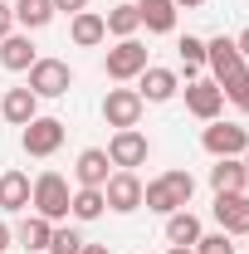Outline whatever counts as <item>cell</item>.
<instances>
[{"instance_id":"6da1fadb","label":"cell","mask_w":249,"mask_h":254,"mask_svg":"<svg viewBox=\"0 0 249 254\" xmlns=\"http://www.w3.org/2000/svg\"><path fill=\"white\" fill-rule=\"evenodd\" d=\"M190 195H195V176L190 171H161L156 181L142 186V205L152 215H176V210L190 205Z\"/></svg>"},{"instance_id":"7a4b0ae2","label":"cell","mask_w":249,"mask_h":254,"mask_svg":"<svg viewBox=\"0 0 249 254\" xmlns=\"http://www.w3.org/2000/svg\"><path fill=\"white\" fill-rule=\"evenodd\" d=\"M68 200H73V190H68V181H63L59 171L34 176V190H30L34 215H44L49 225H59V220H68Z\"/></svg>"},{"instance_id":"3957f363","label":"cell","mask_w":249,"mask_h":254,"mask_svg":"<svg viewBox=\"0 0 249 254\" xmlns=\"http://www.w3.org/2000/svg\"><path fill=\"white\" fill-rule=\"evenodd\" d=\"M205 64H210V78L220 83V93H225L240 73H249V68H245V54H240V49H235V39H225V34L205 39Z\"/></svg>"},{"instance_id":"277c9868","label":"cell","mask_w":249,"mask_h":254,"mask_svg":"<svg viewBox=\"0 0 249 254\" xmlns=\"http://www.w3.org/2000/svg\"><path fill=\"white\" fill-rule=\"evenodd\" d=\"M34 98H63L73 88V68L63 59H34L30 64V83H25Z\"/></svg>"},{"instance_id":"5b68a950","label":"cell","mask_w":249,"mask_h":254,"mask_svg":"<svg viewBox=\"0 0 249 254\" xmlns=\"http://www.w3.org/2000/svg\"><path fill=\"white\" fill-rule=\"evenodd\" d=\"M103 68H108L113 83H132V78L147 68V44H142L137 34H132V39H118V44L108 49V64H103Z\"/></svg>"},{"instance_id":"8992f818","label":"cell","mask_w":249,"mask_h":254,"mask_svg":"<svg viewBox=\"0 0 249 254\" xmlns=\"http://www.w3.org/2000/svg\"><path fill=\"white\" fill-rule=\"evenodd\" d=\"M147 157H152L147 132H137V127H118V132H113V142H108V161H113L118 171H137Z\"/></svg>"},{"instance_id":"52a82bcc","label":"cell","mask_w":249,"mask_h":254,"mask_svg":"<svg viewBox=\"0 0 249 254\" xmlns=\"http://www.w3.org/2000/svg\"><path fill=\"white\" fill-rule=\"evenodd\" d=\"M200 147L210 152V157H245L249 152V132L240 123H205V132H200Z\"/></svg>"},{"instance_id":"ba28073f","label":"cell","mask_w":249,"mask_h":254,"mask_svg":"<svg viewBox=\"0 0 249 254\" xmlns=\"http://www.w3.org/2000/svg\"><path fill=\"white\" fill-rule=\"evenodd\" d=\"M63 137H68V127H63L59 118H34V123H25V132H20V147H25L30 157H54L63 147Z\"/></svg>"},{"instance_id":"9c48e42d","label":"cell","mask_w":249,"mask_h":254,"mask_svg":"<svg viewBox=\"0 0 249 254\" xmlns=\"http://www.w3.org/2000/svg\"><path fill=\"white\" fill-rule=\"evenodd\" d=\"M142 113H147V103L137 88H108V98H103V123L108 127H137Z\"/></svg>"},{"instance_id":"30bf717a","label":"cell","mask_w":249,"mask_h":254,"mask_svg":"<svg viewBox=\"0 0 249 254\" xmlns=\"http://www.w3.org/2000/svg\"><path fill=\"white\" fill-rule=\"evenodd\" d=\"M103 200H108V210H118V215L142 210V181H137V171H113V176L103 181Z\"/></svg>"},{"instance_id":"8fae6325","label":"cell","mask_w":249,"mask_h":254,"mask_svg":"<svg viewBox=\"0 0 249 254\" xmlns=\"http://www.w3.org/2000/svg\"><path fill=\"white\" fill-rule=\"evenodd\" d=\"M137 93H142V103H171L181 93V73L176 68H161V64H147L137 73Z\"/></svg>"},{"instance_id":"7c38bea8","label":"cell","mask_w":249,"mask_h":254,"mask_svg":"<svg viewBox=\"0 0 249 254\" xmlns=\"http://www.w3.org/2000/svg\"><path fill=\"white\" fill-rule=\"evenodd\" d=\"M186 108H190V118H200V123H215L220 108H225L220 83H215V78H195V83H186Z\"/></svg>"},{"instance_id":"4fadbf2b","label":"cell","mask_w":249,"mask_h":254,"mask_svg":"<svg viewBox=\"0 0 249 254\" xmlns=\"http://www.w3.org/2000/svg\"><path fill=\"white\" fill-rule=\"evenodd\" d=\"M215 220H220L225 235H249V190L215 195Z\"/></svg>"},{"instance_id":"5bb4252c","label":"cell","mask_w":249,"mask_h":254,"mask_svg":"<svg viewBox=\"0 0 249 254\" xmlns=\"http://www.w3.org/2000/svg\"><path fill=\"white\" fill-rule=\"evenodd\" d=\"M30 190H34V181L20 166H15V171H0V210H5V215L30 210Z\"/></svg>"},{"instance_id":"9a60e30c","label":"cell","mask_w":249,"mask_h":254,"mask_svg":"<svg viewBox=\"0 0 249 254\" xmlns=\"http://www.w3.org/2000/svg\"><path fill=\"white\" fill-rule=\"evenodd\" d=\"M108 166H113V161H108V152H103V147H83V152H78V161H73V181H78V186L103 190V181L113 176Z\"/></svg>"},{"instance_id":"2e32d148","label":"cell","mask_w":249,"mask_h":254,"mask_svg":"<svg viewBox=\"0 0 249 254\" xmlns=\"http://www.w3.org/2000/svg\"><path fill=\"white\" fill-rule=\"evenodd\" d=\"M249 186V171L240 157H215V166H210V190L215 195H235V190Z\"/></svg>"},{"instance_id":"e0dca14e","label":"cell","mask_w":249,"mask_h":254,"mask_svg":"<svg viewBox=\"0 0 249 254\" xmlns=\"http://www.w3.org/2000/svg\"><path fill=\"white\" fill-rule=\"evenodd\" d=\"M68 39H73L78 49H98V44L108 39L103 15H98V10H78V15H68Z\"/></svg>"},{"instance_id":"ac0fdd59","label":"cell","mask_w":249,"mask_h":254,"mask_svg":"<svg viewBox=\"0 0 249 254\" xmlns=\"http://www.w3.org/2000/svg\"><path fill=\"white\" fill-rule=\"evenodd\" d=\"M34 59H39V49L30 44V34H5V39H0V68H10V73H30Z\"/></svg>"},{"instance_id":"d6986e66","label":"cell","mask_w":249,"mask_h":254,"mask_svg":"<svg viewBox=\"0 0 249 254\" xmlns=\"http://www.w3.org/2000/svg\"><path fill=\"white\" fill-rule=\"evenodd\" d=\"M0 118L15 127H25L39 118V98L30 93V88H5V98H0Z\"/></svg>"},{"instance_id":"ffe728a7","label":"cell","mask_w":249,"mask_h":254,"mask_svg":"<svg viewBox=\"0 0 249 254\" xmlns=\"http://www.w3.org/2000/svg\"><path fill=\"white\" fill-rule=\"evenodd\" d=\"M137 15L147 34H171L176 30V0H137Z\"/></svg>"},{"instance_id":"44dd1931","label":"cell","mask_w":249,"mask_h":254,"mask_svg":"<svg viewBox=\"0 0 249 254\" xmlns=\"http://www.w3.org/2000/svg\"><path fill=\"white\" fill-rule=\"evenodd\" d=\"M49 235H54V225L44 220V215H25V220L15 225V240H20V245H25L30 254L49 250Z\"/></svg>"},{"instance_id":"7402d4cb","label":"cell","mask_w":249,"mask_h":254,"mask_svg":"<svg viewBox=\"0 0 249 254\" xmlns=\"http://www.w3.org/2000/svg\"><path fill=\"white\" fill-rule=\"evenodd\" d=\"M205 230H200V220L190 215V210H176V215H166V240L171 245H186V250H195V240H200Z\"/></svg>"},{"instance_id":"603a6c76","label":"cell","mask_w":249,"mask_h":254,"mask_svg":"<svg viewBox=\"0 0 249 254\" xmlns=\"http://www.w3.org/2000/svg\"><path fill=\"white\" fill-rule=\"evenodd\" d=\"M103 210H108V200H103V190H93V186H78V190H73V200H68V215L83 220V225L98 220Z\"/></svg>"},{"instance_id":"cb8c5ba5","label":"cell","mask_w":249,"mask_h":254,"mask_svg":"<svg viewBox=\"0 0 249 254\" xmlns=\"http://www.w3.org/2000/svg\"><path fill=\"white\" fill-rule=\"evenodd\" d=\"M49 20H54V0H15V25L44 30Z\"/></svg>"},{"instance_id":"d4e9b609","label":"cell","mask_w":249,"mask_h":254,"mask_svg":"<svg viewBox=\"0 0 249 254\" xmlns=\"http://www.w3.org/2000/svg\"><path fill=\"white\" fill-rule=\"evenodd\" d=\"M103 25H108V34H118V39H132V34L142 30V15H137V5H113L103 15Z\"/></svg>"},{"instance_id":"484cf974","label":"cell","mask_w":249,"mask_h":254,"mask_svg":"<svg viewBox=\"0 0 249 254\" xmlns=\"http://www.w3.org/2000/svg\"><path fill=\"white\" fill-rule=\"evenodd\" d=\"M176 49H181V64H186V83H195V68L205 64V39L200 34H186Z\"/></svg>"},{"instance_id":"4316f807","label":"cell","mask_w":249,"mask_h":254,"mask_svg":"<svg viewBox=\"0 0 249 254\" xmlns=\"http://www.w3.org/2000/svg\"><path fill=\"white\" fill-rule=\"evenodd\" d=\"M83 235L78 230H68V225H54V235H49V254H83Z\"/></svg>"},{"instance_id":"83f0119b","label":"cell","mask_w":249,"mask_h":254,"mask_svg":"<svg viewBox=\"0 0 249 254\" xmlns=\"http://www.w3.org/2000/svg\"><path fill=\"white\" fill-rule=\"evenodd\" d=\"M195 254H235V245H230L225 230H215V235H200L195 240Z\"/></svg>"},{"instance_id":"f1b7e54d","label":"cell","mask_w":249,"mask_h":254,"mask_svg":"<svg viewBox=\"0 0 249 254\" xmlns=\"http://www.w3.org/2000/svg\"><path fill=\"white\" fill-rule=\"evenodd\" d=\"M225 98H230V103H235L240 113H249V73H240V78H235V83L225 88Z\"/></svg>"},{"instance_id":"f546056e","label":"cell","mask_w":249,"mask_h":254,"mask_svg":"<svg viewBox=\"0 0 249 254\" xmlns=\"http://www.w3.org/2000/svg\"><path fill=\"white\" fill-rule=\"evenodd\" d=\"M5 34H15V5L0 0V39H5Z\"/></svg>"},{"instance_id":"4dcf8cb0","label":"cell","mask_w":249,"mask_h":254,"mask_svg":"<svg viewBox=\"0 0 249 254\" xmlns=\"http://www.w3.org/2000/svg\"><path fill=\"white\" fill-rule=\"evenodd\" d=\"M78 15V10H88V0H54V15Z\"/></svg>"},{"instance_id":"1f68e13d","label":"cell","mask_w":249,"mask_h":254,"mask_svg":"<svg viewBox=\"0 0 249 254\" xmlns=\"http://www.w3.org/2000/svg\"><path fill=\"white\" fill-rule=\"evenodd\" d=\"M235 49H240V54L249 59V30H240V34H235Z\"/></svg>"},{"instance_id":"d6a6232c","label":"cell","mask_w":249,"mask_h":254,"mask_svg":"<svg viewBox=\"0 0 249 254\" xmlns=\"http://www.w3.org/2000/svg\"><path fill=\"white\" fill-rule=\"evenodd\" d=\"M10 240H15V230H10V225H0V254L10 250Z\"/></svg>"},{"instance_id":"836d02e7","label":"cell","mask_w":249,"mask_h":254,"mask_svg":"<svg viewBox=\"0 0 249 254\" xmlns=\"http://www.w3.org/2000/svg\"><path fill=\"white\" fill-rule=\"evenodd\" d=\"M83 254H108V245H83Z\"/></svg>"},{"instance_id":"e575fe53","label":"cell","mask_w":249,"mask_h":254,"mask_svg":"<svg viewBox=\"0 0 249 254\" xmlns=\"http://www.w3.org/2000/svg\"><path fill=\"white\" fill-rule=\"evenodd\" d=\"M181 5H186V10H195V5H205V0H176V10H181Z\"/></svg>"},{"instance_id":"d590c367","label":"cell","mask_w":249,"mask_h":254,"mask_svg":"<svg viewBox=\"0 0 249 254\" xmlns=\"http://www.w3.org/2000/svg\"><path fill=\"white\" fill-rule=\"evenodd\" d=\"M166 254H195V250H186V245H171V250H166Z\"/></svg>"},{"instance_id":"8d00e7d4","label":"cell","mask_w":249,"mask_h":254,"mask_svg":"<svg viewBox=\"0 0 249 254\" xmlns=\"http://www.w3.org/2000/svg\"><path fill=\"white\" fill-rule=\"evenodd\" d=\"M240 161H245V171H249V152H245V157H240Z\"/></svg>"},{"instance_id":"74e56055","label":"cell","mask_w":249,"mask_h":254,"mask_svg":"<svg viewBox=\"0 0 249 254\" xmlns=\"http://www.w3.org/2000/svg\"><path fill=\"white\" fill-rule=\"evenodd\" d=\"M39 254H49V250H39Z\"/></svg>"}]
</instances>
